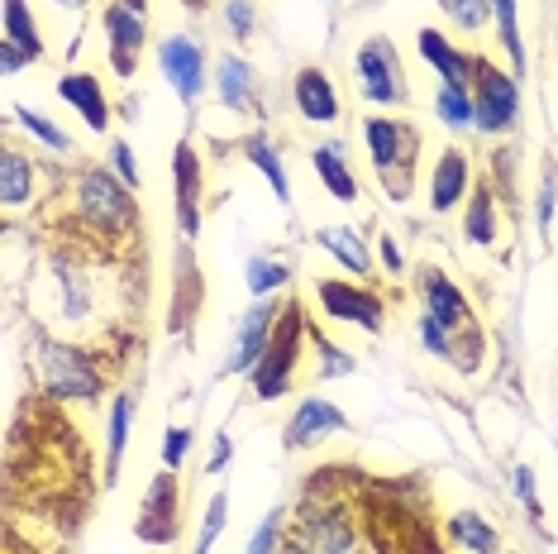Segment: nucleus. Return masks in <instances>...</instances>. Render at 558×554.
Segmentation results:
<instances>
[{
  "label": "nucleus",
  "instance_id": "obj_1",
  "mask_svg": "<svg viewBox=\"0 0 558 554\" xmlns=\"http://www.w3.org/2000/svg\"><path fill=\"white\" fill-rule=\"evenodd\" d=\"M363 134H367V148H373V168L383 172V182L391 186V192L405 196L415 154H421V134L401 120H377V116L363 124Z\"/></svg>",
  "mask_w": 558,
  "mask_h": 554
},
{
  "label": "nucleus",
  "instance_id": "obj_2",
  "mask_svg": "<svg viewBox=\"0 0 558 554\" xmlns=\"http://www.w3.org/2000/svg\"><path fill=\"white\" fill-rule=\"evenodd\" d=\"M77 216L100 234H120L134 225V201L124 186L110 182V172H86L77 182Z\"/></svg>",
  "mask_w": 558,
  "mask_h": 554
},
{
  "label": "nucleus",
  "instance_id": "obj_3",
  "mask_svg": "<svg viewBox=\"0 0 558 554\" xmlns=\"http://www.w3.org/2000/svg\"><path fill=\"white\" fill-rule=\"evenodd\" d=\"M306 311L301 306H287L282 311V325L272 330L268 349H263V363H258V397H282L287 393V377H291V363H296V339H301V321Z\"/></svg>",
  "mask_w": 558,
  "mask_h": 554
},
{
  "label": "nucleus",
  "instance_id": "obj_4",
  "mask_svg": "<svg viewBox=\"0 0 558 554\" xmlns=\"http://www.w3.org/2000/svg\"><path fill=\"white\" fill-rule=\"evenodd\" d=\"M44 369H48V387L58 397H96V387H100V377L92 373V363L77 349L44 345Z\"/></svg>",
  "mask_w": 558,
  "mask_h": 554
},
{
  "label": "nucleus",
  "instance_id": "obj_5",
  "mask_svg": "<svg viewBox=\"0 0 558 554\" xmlns=\"http://www.w3.org/2000/svg\"><path fill=\"white\" fill-rule=\"evenodd\" d=\"M473 116H477L482 130H506L511 116H515V82L501 77V72L487 68V62L477 68V106H473Z\"/></svg>",
  "mask_w": 558,
  "mask_h": 554
},
{
  "label": "nucleus",
  "instance_id": "obj_6",
  "mask_svg": "<svg viewBox=\"0 0 558 554\" xmlns=\"http://www.w3.org/2000/svg\"><path fill=\"white\" fill-rule=\"evenodd\" d=\"M172 502H177L172 473L154 478V487H148V497H144V516H138V526H134L138 540H148V545H162V540L177 535V511H172Z\"/></svg>",
  "mask_w": 558,
  "mask_h": 554
},
{
  "label": "nucleus",
  "instance_id": "obj_7",
  "mask_svg": "<svg viewBox=\"0 0 558 554\" xmlns=\"http://www.w3.org/2000/svg\"><path fill=\"white\" fill-rule=\"evenodd\" d=\"M359 72H363V96L373 100H401V77H397V58H391L387 39H373L359 53Z\"/></svg>",
  "mask_w": 558,
  "mask_h": 554
},
{
  "label": "nucleus",
  "instance_id": "obj_8",
  "mask_svg": "<svg viewBox=\"0 0 558 554\" xmlns=\"http://www.w3.org/2000/svg\"><path fill=\"white\" fill-rule=\"evenodd\" d=\"M320 301L329 306V316L359 321L363 330H377V325H383V306H377V297H367V292H359V287H349V282H325Z\"/></svg>",
  "mask_w": 558,
  "mask_h": 554
},
{
  "label": "nucleus",
  "instance_id": "obj_9",
  "mask_svg": "<svg viewBox=\"0 0 558 554\" xmlns=\"http://www.w3.org/2000/svg\"><path fill=\"white\" fill-rule=\"evenodd\" d=\"M329 431H344V411H335L329 401L311 397V401H301L296 416H291L287 445H315V439H325Z\"/></svg>",
  "mask_w": 558,
  "mask_h": 554
},
{
  "label": "nucleus",
  "instance_id": "obj_10",
  "mask_svg": "<svg viewBox=\"0 0 558 554\" xmlns=\"http://www.w3.org/2000/svg\"><path fill=\"white\" fill-rule=\"evenodd\" d=\"M158 58H162V72L172 77V86L182 92V100H196V92H201V48L192 39H168L158 48Z\"/></svg>",
  "mask_w": 558,
  "mask_h": 554
},
{
  "label": "nucleus",
  "instance_id": "obj_11",
  "mask_svg": "<svg viewBox=\"0 0 558 554\" xmlns=\"http://www.w3.org/2000/svg\"><path fill=\"white\" fill-rule=\"evenodd\" d=\"M425 301H429V321H439L444 330H473V321H468V301L453 292L439 273H425Z\"/></svg>",
  "mask_w": 558,
  "mask_h": 554
},
{
  "label": "nucleus",
  "instance_id": "obj_12",
  "mask_svg": "<svg viewBox=\"0 0 558 554\" xmlns=\"http://www.w3.org/2000/svg\"><path fill=\"white\" fill-rule=\"evenodd\" d=\"M106 29H110V48H116V72H130L134 68V48L144 44V24H138L134 10L110 5L106 10Z\"/></svg>",
  "mask_w": 558,
  "mask_h": 554
},
{
  "label": "nucleus",
  "instance_id": "obj_13",
  "mask_svg": "<svg viewBox=\"0 0 558 554\" xmlns=\"http://www.w3.org/2000/svg\"><path fill=\"white\" fill-rule=\"evenodd\" d=\"M268 339H272V306L263 301L258 311H248V316H244V330H239V349H234L230 369H253L258 354L268 349Z\"/></svg>",
  "mask_w": 558,
  "mask_h": 554
},
{
  "label": "nucleus",
  "instance_id": "obj_14",
  "mask_svg": "<svg viewBox=\"0 0 558 554\" xmlns=\"http://www.w3.org/2000/svg\"><path fill=\"white\" fill-rule=\"evenodd\" d=\"M296 106H301L306 120H335L339 116V100H335V92H329L325 72H315V68L301 72L296 77Z\"/></svg>",
  "mask_w": 558,
  "mask_h": 554
},
{
  "label": "nucleus",
  "instance_id": "obj_15",
  "mask_svg": "<svg viewBox=\"0 0 558 554\" xmlns=\"http://www.w3.org/2000/svg\"><path fill=\"white\" fill-rule=\"evenodd\" d=\"M196 192H201V162L192 148H177V216H182L186 234H196Z\"/></svg>",
  "mask_w": 558,
  "mask_h": 554
},
{
  "label": "nucleus",
  "instance_id": "obj_16",
  "mask_svg": "<svg viewBox=\"0 0 558 554\" xmlns=\"http://www.w3.org/2000/svg\"><path fill=\"white\" fill-rule=\"evenodd\" d=\"M58 92H62V100L68 106H77L82 116H86V124L92 130H106V96H100V86H96V77H62L58 82Z\"/></svg>",
  "mask_w": 558,
  "mask_h": 554
},
{
  "label": "nucleus",
  "instance_id": "obj_17",
  "mask_svg": "<svg viewBox=\"0 0 558 554\" xmlns=\"http://www.w3.org/2000/svg\"><path fill=\"white\" fill-rule=\"evenodd\" d=\"M5 39L15 44L24 58L44 53V39H39V29H34V15L24 10V0H5Z\"/></svg>",
  "mask_w": 558,
  "mask_h": 554
},
{
  "label": "nucleus",
  "instance_id": "obj_18",
  "mask_svg": "<svg viewBox=\"0 0 558 554\" xmlns=\"http://www.w3.org/2000/svg\"><path fill=\"white\" fill-rule=\"evenodd\" d=\"M463 182H468V158L449 148V154L439 158V172H435V210H449L453 201L463 196Z\"/></svg>",
  "mask_w": 558,
  "mask_h": 554
},
{
  "label": "nucleus",
  "instance_id": "obj_19",
  "mask_svg": "<svg viewBox=\"0 0 558 554\" xmlns=\"http://www.w3.org/2000/svg\"><path fill=\"white\" fill-rule=\"evenodd\" d=\"M421 48H425V58L444 72V86H459V92H463V86H468V62L453 53V48L444 44L435 29H425V34H421Z\"/></svg>",
  "mask_w": 558,
  "mask_h": 554
},
{
  "label": "nucleus",
  "instance_id": "obj_20",
  "mask_svg": "<svg viewBox=\"0 0 558 554\" xmlns=\"http://www.w3.org/2000/svg\"><path fill=\"white\" fill-rule=\"evenodd\" d=\"M315 168H320V178H325V186L335 192L339 201H353L359 196V186H353V178H349V168H344V148H335V144H325L320 154H315Z\"/></svg>",
  "mask_w": 558,
  "mask_h": 554
},
{
  "label": "nucleus",
  "instance_id": "obj_21",
  "mask_svg": "<svg viewBox=\"0 0 558 554\" xmlns=\"http://www.w3.org/2000/svg\"><path fill=\"white\" fill-rule=\"evenodd\" d=\"M449 535L459 540V545H468L473 554H492V550H497V531H492L487 521H477L473 511H459V516H453V521H449Z\"/></svg>",
  "mask_w": 558,
  "mask_h": 554
},
{
  "label": "nucleus",
  "instance_id": "obj_22",
  "mask_svg": "<svg viewBox=\"0 0 558 554\" xmlns=\"http://www.w3.org/2000/svg\"><path fill=\"white\" fill-rule=\"evenodd\" d=\"M248 82H253L248 62H239V58H225L220 62V96H225V106L244 110L248 106Z\"/></svg>",
  "mask_w": 558,
  "mask_h": 554
},
{
  "label": "nucleus",
  "instance_id": "obj_23",
  "mask_svg": "<svg viewBox=\"0 0 558 554\" xmlns=\"http://www.w3.org/2000/svg\"><path fill=\"white\" fill-rule=\"evenodd\" d=\"M320 244H325L335 258H344L353 273H363V268H367V254H363V244H359V234H353V230H325V234H320Z\"/></svg>",
  "mask_w": 558,
  "mask_h": 554
},
{
  "label": "nucleus",
  "instance_id": "obj_24",
  "mask_svg": "<svg viewBox=\"0 0 558 554\" xmlns=\"http://www.w3.org/2000/svg\"><path fill=\"white\" fill-rule=\"evenodd\" d=\"M124 425H130V397H120V401H116V411H110V483H116V478H120Z\"/></svg>",
  "mask_w": 558,
  "mask_h": 554
},
{
  "label": "nucleus",
  "instance_id": "obj_25",
  "mask_svg": "<svg viewBox=\"0 0 558 554\" xmlns=\"http://www.w3.org/2000/svg\"><path fill=\"white\" fill-rule=\"evenodd\" d=\"M248 158L258 162L263 172H268V182H272V192L277 196H287V172H282V162H277V154L268 144H263V138H248Z\"/></svg>",
  "mask_w": 558,
  "mask_h": 554
},
{
  "label": "nucleus",
  "instance_id": "obj_26",
  "mask_svg": "<svg viewBox=\"0 0 558 554\" xmlns=\"http://www.w3.org/2000/svg\"><path fill=\"white\" fill-rule=\"evenodd\" d=\"M29 196V162L20 154L5 158V206H20V201Z\"/></svg>",
  "mask_w": 558,
  "mask_h": 554
},
{
  "label": "nucleus",
  "instance_id": "obj_27",
  "mask_svg": "<svg viewBox=\"0 0 558 554\" xmlns=\"http://www.w3.org/2000/svg\"><path fill=\"white\" fill-rule=\"evenodd\" d=\"M468 234L477 239V244H487L492 239V186H482L473 196V216H468Z\"/></svg>",
  "mask_w": 558,
  "mask_h": 554
},
{
  "label": "nucleus",
  "instance_id": "obj_28",
  "mask_svg": "<svg viewBox=\"0 0 558 554\" xmlns=\"http://www.w3.org/2000/svg\"><path fill=\"white\" fill-rule=\"evenodd\" d=\"M282 282H287L282 263H263V258L248 263V287H253V292H272V287H282Z\"/></svg>",
  "mask_w": 558,
  "mask_h": 554
},
{
  "label": "nucleus",
  "instance_id": "obj_29",
  "mask_svg": "<svg viewBox=\"0 0 558 554\" xmlns=\"http://www.w3.org/2000/svg\"><path fill=\"white\" fill-rule=\"evenodd\" d=\"M439 116H444V124H468L473 106H468V96L459 92V86H444L439 92Z\"/></svg>",
  "mask_w": 558,
  "mask_h": 554
},
{
  "label": "nucleus",
  "instance_id": "obj_30",
  "mask_svg": "<svg viewBox=\"0 0 558 554\" xmlns=\"http://www.w3.org/2000/svg\"><path fill=\"white\" fill-rule=\"evenodd\" d=\"M497 5V20H501V39H506V48H511V58H515V68L525 58H520V34H515V0H492Z\"/></svg>",
  "mask_w": 558,
  "mask_h": 554
},
{
  "label": "nucleus",
  "instance_id": "obj_31",
  "mask_svg": "<svg viewBox=\"0 0 558 554\" xmlns=\"http://www.w3.org/2000/svg\"><path fill=\"white\" fill-rule=\"evenodd\" d=\"M225 507H230V502H225V497H215V502H210V511H206V526H201V545H196V554H210L215 535H220V526H225V516H230Z\"/></svg>",
  "mask_w": 558,
  "mask_h": 554
},
{
  "label": "nucleus",
  "instance_id": "obj_32",
  "mask_svg": "<svg viewBox=\"0 0 558 554\" xmlns=\"http://www.w3.org/2000/svg\"><path fill=\"white\" fill-rule=\"evenodd\" d=\"M15 116H20L24 124H29V130L39 134V138H48V144H53V148H68V134H58V130H53V120L34 116V110H15Z\"/></svg>",
  "mask_w": 558,
  "mask_h": 554
},
{
  "label": "nucleus",
  "instance_id": "obj_33",
  "mask_svg": "<svg viewBox=\"0 0 558 554\" xmlns=\"http://www.w3.org/2000/svg\"><path fill=\"white\" fill-rule=\"evenodd\" d=\"M449 15L459 20V24H468V29H473V24L487 20V5H482V0H449Z\"/></svg>",
  "mask_w": 558,
  "mask_h": 554
},
{
  "label": "nucleus",
  "instance_id": "obj_34",
  "mask_svg": "<svg viewBox=\"0 0 558 554\" xmlns=\"http://www.w3.org/2000/svg\"><path fill=\"white\" fill-rule=\"evenodd\" d=\"M277 521H282V516H268V521L258 526V535H253L248 554H272L277 550Z\"/></svg>",
  "mask_w": 558,
  "mask_h": 554
},
{
  "label": "nucleus",
  "instance_id": "obj_35",
  "mask_svg": "<svg viewBox=\"0 0 558 554\" xmlns=\"http://www.w3.org/2000/svg\"><path fill=\"white\" fill-rule=\"evenodd\" d=\"M186 449H192V431H172V435H168V445H162V459H168L172 469H177Z\"/></svg>",
  "mask_w": 558,
  "mask_h": 554
},
{
  "label": "nucleus",
  "instance_id": "obj_36",
  "mask_svg": "<svg viewBox=\"0 0 558 554\" xmlns=\"http://www.w3.org/2000/svg\"><path fill=\"white\" fill-rule=\"evenodd\" d=\"M110 154H116V168H120V178L124 182H138V172H134V154H130V144H120V138H116V148H110Z\"/></svg>",
  "mask_w": 558,
  "mask_h": 554
},
{
  "label": "nucleus",
  "instance_id": "obj_37",
  "mask_svg": "<svg viewBox=\"0 0 558 554\" xmlns=\"http://www.w3.org/2000/svg\"><path fill=\"white\" fill-rule=\"evenodd\" d=\"M230 24H234V34H248L253 15H248V5H244V0H234V5H230Z\"/></svg>",
  "mask_w": 558,
  "mask_h": 554
},
{
  "label": "nucleus",
  "instance_id": "obj_38",
  "mask_svg": "<svg viewBox=\"0 0 558 554\" xmlns=\"http://www.w3.org/2000/svg\"><path fill=\"white\" fill-rule=\"evenodd\" d=\"M130 10H144V0H130Z\"/></svg>",
  "mask_w": 558,
  "mask_h": 554
},
{
  "label": "nucleus",
  "instance_id": "obj_39",
  "mask_svg": "<svg viewBox=\"0 0 558 554\" xmlns=\"http://www.w3.org/2000/svg\"><path fill=\"white\" fill-rule=\"evenodd\" d=\"M192 5H201V0H192Z\"/></svg>",
  "mask_w": 558,
  "mask_h": 554
},
{
  "label": "nucleus",
  "instance_id": "obj_40",
  "mask_svg": "<svg viewBox=\"0 0 558 554\" xmlns=\"http://www.w3.org/2000/svg\"><path fill=\"white\" fill-rule=\"evenodd\" d=\"M72 5H77V0H72Z\"/></svg>",
  "mask_w": 558,
  "mask_h": 554
}]
</instances>
